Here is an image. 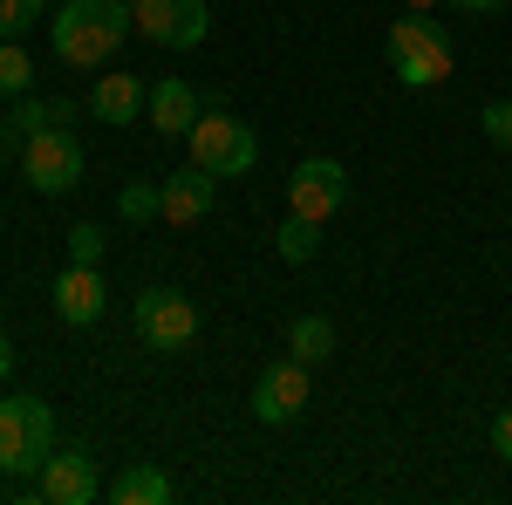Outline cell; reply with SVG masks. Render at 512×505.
I'll return each instance as SVG.
<instances>
[{"label":"cell","instance_id":"cell-7","mask_svg":"<svg viewBox=\"0 0 512 505\" xmlns=\"http://www.w3.org/2000/svg\"><path fill=\"white\" fill-rule=\"evenodd\" d=\"M342 205H349V171H342L335 157H308V164H294V178H287V212H294V219L328 226Z\"/></svg>","mask_w":512,"mask_h":505},{"label":"cell","instance_id":"cell-21","mask_svg":"<svg viewBox=\"0 0 512 505\" xmlns=\"http://www.w3.org/2000/svg\"><path fill=\"white\" fill-rule=\"evenodd\" d=\"M35 21H41V0H0V41H28Z\"/></svg>","mask_w":512,"mask_h":505},{"label":"cell","instance_id":"cell-17","mask_svg":"<svg viewBox=\"0 0 512 505\" xmlns=\"http://www.w3.org/2000/svg\"><path fill=\"white\" fill-rule=\"evenodd\" d=\"M274 253L287 260V267H308V260L321 253V226H315V219H294V212H287V219H280V233H274Z\"/></svg>","mask_w":512,"mask_h":505},{"label":"cell","instance_id":"cell-24","mask_svg":"<svg viewBox=\"0 0 512 505\" xmlns=\"http://www.w3.org/2000/svg\"><path fill=\"white\" fill-rule=\"evenodd\" d=\"M492 451L512 465V410H499V417H492Z\"/></svg>","mask_w":512,"mask_h":505},{"label":"cell","instance_id":"cell-28","mask_svg":"<svg viewBox=\"0 0 512 505\" xmlns=\"http://www.w3.org/2000/svg\"><path fill=\"white\" fill-rule=\"evenodd\" d=\"M403 7H410V14H431V7H444V0H403Z\"/></svg>","mask_w":512,"mask_h":505},{"label":"cell","instance_id":"cell-18","mask_svg":"<svg viewBox=\"0 0 512 505\" xmlns=\"http://www.w3.org/2000/svg\"><path fill=\"white\" fill-rule=\"evenodd\" d=\"M35 130H48V96H35V89H28V96H14V117L0 123V144H7V151H21Z\"/></svg>","mask_w":512,"mask_h":505},{"label":"cell","instance_id":"cell-8","mask_svg":"<svg viewBox=\"0 0 512 505\" xmlns=\"http://www.w3.org/2000/svg\"><path fill=\"white\" fill-rule=\"evenodd\" d=\"M130 14H137V35L158 41V48H198L212 35L205 0H130Z\"/></svg>","mask_w":512,"mask_h":505},{"label":"cell","instance_id":"cell-11","mask_svg":"<svg viewBox=\"0 0 512 505\" xmlns=\"http://www.w3.org/2000/svg\"><path fill=\"white\" fill-rule=\"evenodd\" d=\"M103 308H110V287H103L96 267L69 260V267L55 273V321H62V328H96Z\"/></svg>","mask_w":512,"mask_h":505},{"label":"cell","instance_id":"cell-1","mask_svg":"<svg viewBox=\"0 0 512 505\" xmlns=\"http://www.w3.org/2000/svg\"><path fill=\"white\" fill-rule=\"evenodd\" d=\"M130 28H137L130 0H62L55 21H48V41H55L62 69H110Z\"/></svg>","mask_w":512,"mask_h":505},{"label":"cell","instance_id":"cell-9","mask_svg":"<svg viewBox=\"0 0 512 505\" xmlns=\"http://www.w3.org/2000/svg\"><path fill=\"white\" fill-rule=\"evenodd\" d=\"M35 492H41V505H89L96 492H103L96 458H89L82 444H55V451H48V465L35 471Z\"/></svg>","mask_w":512,"mask_h":505},{"label":"cell","instance_id":"cell-6","mask_svg":"<svg viewBox=\"0 0 512 505\" xmlns=\"http://www.w3.org/2000/svg\"><path fill=\"white\" fill-rule=\"evenodd\" d=\"M21 171H28V185H35L41 198H62L82 185V171H89V157H82L76 130H35L28 144H21Z\"/></svg>","mask_w":512,"mask_h":505},{"label":"cell","instance_id":"cell-27","mask_svg":"<svg viewBox=\"0 0 512 505\" xmlns=\"http://www.w3.org/2000/svg\"><path fill=\"white\" fill-rule=\"evenodd\" d=\"M7 376H14V342L0 335V389H7Z\"/></svg>","mask_w":512,"mask_h":505},{"label":"cell","instance_id":"cell-16","mask_svg":"<svg viewBox=\"0 0 512 505\" xmlns=\"http://www.w3.org/2000/svg\"><path fill=\"white\" fill-rule=\"evenodd\" d=\"M287 349H294V362H328L335 355V321L328 314H294V328H287Z\"/></svg>","mask_w":512,"mask_h":505},{"label":"cell","instance_id":"cell-26","mask_svg":"<svg viewBox=\"0 0 512 505\" xmlns=\"http://www.w3.org/2000/svg\"><path fill=\"white\" fill-rule=\"evenodd\" d=\"M458 7H465V14H478V21H492V14H506L512 0H458Z\"/></svg>","mask_w":512,"mask_h":505},{"label":"cell","instance_id":"cell-20","mask_svg":"<svg viewBox=\"0 0 512 505\" xmlns=\"http://www.w3.org/2000/svg\"><path fill=\"white\" fill-rule=\"evenodd\" d=\"M117 212L130 219V226H144V219H164V185H151V178H130L117 192Z\"/></svg>","mask_w":512,"mask_h":505},{"label":"cell","instance_id":"cell-4","mask_svg":"<svg viewBox=\"0 0 512 505\" xmlns=\"http://www.w3.org/2000/svg\"><path fill=\"white\" fill-rule=\"evenodd\" d=\"M185 164L212 171V178H246V171L260 164V137L239 117H226V110H205V117L185 130Z\"/></svg>","mask_w":512,"mask_h":505},{"label":"cell","instance_id":"cell-14","mask_svg":"<svg viewBox=\"0 0 512 505\" xmlns=\"http://www.w3.org/2000/svg\"><path fill=\"white\" fill-rule=\"evenodd\" d=\"M212 198H219V178L198 171V164H185V171L164 178V219H171V226H198V219L212 212Z\"/></svg>","mask_w":512,"mask_h":505},{"label":"cell","instance_id":"cell-15","mask_svg":"<svg viewBox=\"0 0 512 505\" xmlns=\"http://www.w3.org/2000/svg\"><path fill=\"white\" fill-rule=\"evenodd\" d=\"M103 499L117 505H171L178 499V485H171V471L164 465H123L110 485H103Z\"/></svg>","mask_w":512,"mask_h":505},{"label":"cell","instance_id":"cell-10","mask_svg":"<svg viewBox=\"0 0 512 505\" xmlns=\"http://www.w3.org/2000/svg\"><path fill=\"white\" fill-rule=\"evenodd\" d=\"M301 410H308V362H294V355L287 362H267L260 383H253V417L280 430V424H294Z\"/></svg>","mask_w":512,"mask_h":505},{"label":"cell","instance_id":"cell-13","mask_svg":"<svg viewBox=\"0 0 512 505\" xmlns=\"http://www.w3.org/2000/svg\"><path fill=\"white\" fill-rule=\"evenodd\" d=\"M144 117H151L158 137H185V130L205 117V103H198V89L185 76H164V82H151V110H144Z\"/></svg>","mask_w":512,"mask_h":505},{"label":"cell","instance_id":"cell-25","mask_svg":"<svg viewBox=\"0 0 512 505\" xmlns=\"http://www.w3.org/2000/svg\"><path fill=\"white\" fill-rule=\"evenodd\" d=\"M48 123L69 130V123H76V103H69V96H48Z\"/></svg>","mask_w":512,"mask_h":505},{"label":"cell","instance_id":"cell-19","mask_svg":"<svg viewBox=\"0 0 512 505\" xmlns=\"http://www.w3.org/2000/svg\"><path fill=\"white\" fill-rule=\"evenodd\" d=\"M35 89V62H28V41H0V96H28Z\"/></svg>","mask_w":512,"mask_h":505},{"label":"cell","instance_id":"cell-3","mask_svg":"<svg viewBox=\"0 0 512 505\" xmlns=\"http://www.w3.org/2000/svg\"><path fill=\"white\" fill-rule=\"evenodd\" d=\"M55 451V410L41 396H7L0 389V471L7 478H35Z\"/></svg>","mask_w":512,"mask_h":505},{"label":"cell","instance_id":"cell-22","mask_svg":"<svg viewBox=\"0 0 512 505\" xmlns=\"http://www.w3.org/2000/svg\"><path fill=\"white\" fill-rule=\"evenodd\" d=\"M478 130H485L499 151H512V96H492V103L478 110Z\"/></svg>","mask_w":512,"mask_h":505},{"label":"cell","instance_id":"cell-2","mask_svg":"<svg viewBox=\"0 0 512 505\" xmlns=\"http://www.w3.org/2000/svg\"><path fill=\"white\" fill-rule=\"evenodd\" d=\"M383 55H390V69L403 89H437V82L458 69V48L444 35V21L431 14H410V21H396L390 41H383Z\"/></svg>","mask_w":512,"mask_h":505},{"label":"cell","instance_id":"cell-12","mask_svg":"<svg viewBox=\"0 0 512 505\" xmlns=\"http://www.w3.org/2000/svg\"><path fill=\"white\" fill-rule=\"evenodd\" d=\"M144 110H151V89L137 76H96V89H89V117L110 123V130H130Z\"/></svg>","mask_w":512,"mask_h":505},{"label":"cell","instance_id":"cell-5","mask_svg":"<svg viewBox=\"0 0 512 505\" xmlns=\"http://www.w3.org/2000/svg\"><path fill=\"white\" fill-rule=\"evenodd\" d=\"M130 328H137V342L158 355H185L198 342V308L178 294V287H144L137 294V308H130Z\"/></svg>","mask_w":512,"mask_h":505},{"label":"cell","instance_id":"cell-23","mask_svg":"<svg viewBox=\"0 0 512 505\" xmlns=\"http://www.w3.org/2000/svg\"><path fill=\"white\" fill-rule=\"evenodd\" d=\"M103 246H110V233H103V226H69V260L103 267Z\"/></svg>","mask_w":512,"mask_h":505}]
</instances>
